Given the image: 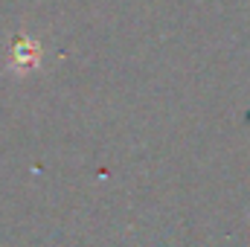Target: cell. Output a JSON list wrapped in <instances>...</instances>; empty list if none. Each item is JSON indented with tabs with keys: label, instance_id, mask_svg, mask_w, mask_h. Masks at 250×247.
I'll use <instances>...</instances> for the list:
<instances>
[{
	"label": "cell",
	"instance_id": "1",
	"mask_svg": "<svg viewBox=\"0 0 250 247\" xmlns=\"http://www.w3.org/2000/svg\"><path fill=\"white\" fill-rule=\"evenodd\" d=\"M38 62H41V44L29 35H18L9 47V64L18 73H26L32 67H38Z\"/></svg>",
	"mask_w": 250,
	"mask_h": 247
}]
</instances>
